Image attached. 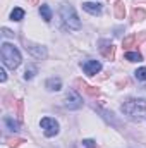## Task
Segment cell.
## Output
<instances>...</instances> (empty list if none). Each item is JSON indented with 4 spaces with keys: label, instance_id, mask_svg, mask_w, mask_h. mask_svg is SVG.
<instances>
[{
    "label": "cell",
    "instance_id": "cell-1",
    "mask_svg": "<svg viewBox=\"0 0 146 148\" xmlns=\"http://www.w3.org/2000/svg\"><path fill=\"white\" fill-rule=\"evenodd\" d=\"M120 110L124 112L126 115H129L131 119H143L146 115V100L143 98H132L124 102V105L120 107Z\"/></svg>",
    "mask_w": 146,
    "mask_h": 148
},
{
    "label": "cell",
    "instance_id": "cell-2",
    "mask_svg": "<svg viewBox=\"0 0 146 148\" xmlns=\"http://www.w3.org/2000/svg\"><path fill=\"white\" fill-rule=\"evenodd\" d=\"M2 60L9 69H16L21 64V53L19 50L10 43H2Z\"/></svg>",
    "mask_w": 146,
    "mask_h": 148
},
{
    "label": "cell",
    "instance_id": "cell-3",
    "mask_svg": "<svg viewBox=\"0 0 146 148\" xmlns=\"http://www.w3.org/2000/svg\"><path fill=\"white\" fill-rule=\"evenodd\" d=\"M60 17H62V21L65 23V26H67L69 29H76V31L81 29V21H79V17H77L74 7L64 3V5L60 7Z\"/></svg>",
    "mask_w": 146,
    "mask_h": 148
},
{
    "label": "cell",
    "instance_id": "cell-4",
    "mask_svg": "<svg viewBox=\"0 0 146 148\" xmlns=\"http://www.w3.org/2000/svg\"><path fill=\"white\" fill-rule=\"evenodd\" d=\"M40 126L45 129V136H48V138H52V136H55V134L59 133V122H57L55 119L43 117V119L40 121Z\"/></svg>",
    "mask_w": 146,
    "mask_h": 148
},
{
    "label": "cell",
    "instance_id": "cell-5",
    "mask_svg": "<svg viewBox=\"0 0 146 148\" xmlns=\"http://www.w3.org/2000/svg\"><path fill=\"white\" fill-rule=\"evenodd\" d=\"M65 107L71 109V110H77L83 107V98L76 93V91H69L65 95Z\"/></svg>",
    "mask_w": 146,
    "mask_h": 148
},
{
    "label": "cell",
    "instance_id": "cell-6",
    "mask_svg": "<svg viewBox=\"0 0 146 148\" xmlns=\"http://www.w3.org/2000/svg\"><path fill=\"white\" fill-rule=\"evenodd\" d=\"M26 50H28L33 57H36V59H46V48L41 47V45H38V43L26 41Z\"/></svg>",
    "mask_w": 146,
    "mask_h": 148
},
{
    "label": "cell",
    "instance_id": "cell-7",
    "mask_svg": "<svg viewBox=\"0 0 146 148\" xmlns=\"http://www.w3.org/2000/svg\"><path fill=\"white\" fill-rule=\"evenodd\" d=\"M81 66H83V71L86 74H89V76H95V74H98L102 71V64L98 60H86Z\"/></svg>",
    "mask_w": 146,
    "mask_h": 148
},
{
    "label": "cell",
    "instance_id": "cell-8",
    "mask_svg": "<svg viewBox=\"0 0 146 148\" xmlns=\"http://www.w3.org/2000/svg\"><path fill=\"white\" fill-rule=\"evenodd\" d=\"M76 86H79V90L84 91V93L89 95V97H98V95H100V90H98V88L89 86L88 83H84V81H81V79H76Z\"/></svg>",
    "mask_w": 146,
    "mask_h": 148
},
{
    "label": "cell",
    "instance_id": "cell-9",
    "mask_svg": "<svg viewBox=\"0 0 146 148\" xmlns=\"http://www.w3.org/2000/svg\"><path fill=\"white\" fill-rule=\"evenodd\" d=\"M83 9H84L86 12L93 14V16H100V14H102L100 3H95V2H84V3H83Z\"/></svg>",
    "mask_w": 146,
    "mask_h": 148
},
{
    "label": "cell",
    "instance_id": "cell-10",
    "mask_svg": "<svg viewBox=\"0 0 146 148\" xmlns=\"http://www.w3.org/2000/svg\"><path fill=\"white\" fill-rule=\"evenodd\" d=\"M45 86H46L48 91H59V90L62 88V81H60L59 77H50V79H46Z\"/></svg>",
    "mask_w": 146,
    "mask_h": 148
},
{
    "label": "cell",
    "instance_id": "cell-11",
    "mask_svg": "<svg viewBox=\"0 0 146 148\" xmlns=\"http://www.w3.org/2000/svg\"><path fill=\"white\" fill-rule=\"evenodd\" d=\"M105 47H102L100 50H102V55L105 57V59H108V60H113V57H115V47L112 45V43H103Z\"/></svg>",
    "mask_w": 146,
    "mask_h": 148
},
{
    "label": "cell",
    "instance_id": "cell-12",
    "mask_svg": "<svg viewBox=\"0 0 146 148\" xmlns=\"http://www.w3.org/2000/svg\"><path fill=\"white\" fill-rule=\"evenodd\" d=\"M113 10H115V17H117V19H124V17H126V5H124L122 0H117V2H115Z\"/></svg>",
    "mask_w": 146,
    "mask_h": 148
},
{
    "label": "cell",
    "instance_id": "cell-13",
    "mask_svg": "<svg viewBox=\"0 0 146 148\" xmlns=\"http://www.w3.org/2000/svg\"><path fill=\"white\" fill-rule=\"evenodd\" d=\"M40 14H41V17H43L45 23H50L52 21V10H50L48 5H41L40 7Z\"/></svg>",
    "mask_w": 146,
    "mask_h": 148
},
{
    "label": "cell",
    "instance_id": "cell-14",
    "mask_svg": "<svg viewBox=\"0 0 146 148\" xmlns=\"http://www.w3.org/2000/svg\"><path fill=\"white\" fill-rule=\"evenodd\" d=\"M145 19H146L145 9H141V7H136V9L132 10V21H145Z\"/></svg>",
    "mask_w": 146,
    "mask_h": 148
},
{
    "label": "cell",
    "instance_id": "cell-15",
    "mask_svg": "<svg viewBox=\"0 0 146 148\" xmlns=\"http://www.w3.org/2000/svg\"><path fill=\"white\" fill-rule=\"evenodd\" d=\"M3 122H5V126L10 129V131H19V122L17 121H14L12 117H3Z\"/></svg>",
    "mask_w": 146,
    "mask_h": 148
},
{
    "label": "cell",
    "instance_id": "cell-16",
    "mask_svg": "<svg viewBox=\"0 0 146 148\" xmlns=\"http://www.w3.org/2000/svg\"><path fill=\"white\" fill-rule=\"evenodd\" d=\"M126 60H129V62H141L143 55L139 52H127L126 53Z\"/></svg>",
    "mask_w": 146,
    "mask_h": 148
},
{
    "label": "cell",
    "instance_id": "cell-17",
    "mask_svg": "<svg viewBox=\"0 0 146 148\" xmlns=\"http://www.w3.org/2000/svg\"><path fill=\"white\" fill-rule=\"evenodd\" d=\"M23 17H24V10H23L21 7H16V9L10 12V19H12V21H21Z\"/></svg>",
    "mask_w": 146,
    "mask_h": 148
},
{
    "label": "cell",
    "instance_id": "cell-18",
    "mask_svg": "<svg viewBox=\"0 0 146 148\" xmlns=\"http://www.w3.org/2000/svg\"><path fill=\"white\" fill-rule=\"evenodd\" d=\"M136 41H138L136 35H131V36H127L124 41H122V47H124V48H131V47H134Z\"/></svg>",
    "mask_w": 146,
    "mask_h": 148
},
{
    "label": "cell",
    "instance_id": "cell-19",
    "mask_svg": "<svg viewBox=\"0 0 146 148\" xmlns=\"http://www.w3.org/2000/svg\"><path fill=\"white\" fill-rule=\"evenodd\" d=\"M134 76H136L138 81H146V67H139V69L134 73Z\"/></svg>",
    "mask_w": 146,
    "mask_h": 148
},
{
    "label": "cell",
    "instance_id": "cell-20",
    "mask_svg": "<svg viewBox=\"0 0 146 148\" xmlns=\"http://www.w3.org/2000/svg\"><path fill=\"white\" fill-rule=\"evenodd\" d=\"M7 143H9L10 148H17L21 143H24V140H19V138H17V140H7Z\"/></svg>",
    "mask_w": 146,
    "mask_h": 148
},
{
    "label": "cell",
    "instance_id": "cell-21",
    "mask_svg": "<svg viewBox=\"0 0 146 148\" xmlns=\"http://www.w3.org/2000/svg\"><path fill=\"white\" fill-rule=\"evenodd\" d=\"M36 73V69L35 67H29V69H26V73H24V79H31L33 76Z\"/></svg>",
    "mask_w": 146,
    "mask_h": 148
},
{
    "label": "cell",
    "instance_id": "cell-22",
    "mask_svg": "<svg viewBox=\"0 0 146 148\" xmlns=\"http://www.w3.org/2000/svg\"><path fill=\"white\" fill-rule=\"evenodd\" d=\"M83 145H84L86 148H96V143H95L93 140H84V141H83Z\"/></svg>",
    "mask_w": 146,
    "mask_h": 148
},
{
    "label": "cell",
    "instance_id": "cell-23",
    "mask_svg": "<svg viewBox=\"0 0 146 148\" xmlns=\"http://www.w3.org/2000/svg\"><path fill=\"white\" fill-rule=\"evenodd\" d=\"M17 115H23V100H17Z\"/></svg>",
    "mask_w": 146,
    "mask_h": 148
},
{
    "label": "cell",
    "instance_id": "cell-24",
    "mask_svg": "<svg viewBox=\"0 0 146 148\" xmlns=\"http://www.w3.org/2000/svg\"><path fill=\"white\" fill-rule=\"evenodd\" d=\"M5 79H7V74H5V69H0V81L3 83Z\"/></svg>",
    "mask_w": 146,
    "mask_h": 148
},
{
    "label": "cell",
    "instance_id": "cell-25",
    "mask_svg": "<svg viewBox=\"0 0 146 148\" xmlns=\"http://www.w3.org/2000/svg\"><path fill=\"white\" fill-rule=\"evenodd\" d=\"M2 33H3V36H14V33H12V31H9L7 28H3V29H2Z\"/></svg>",
    "mask_w": 146,
    "mask_h": 148
},
{
    "label": "cell",
    "instance_id": "cell-26",
    "mask_svg": "<svg viewBox=\"0 0 146 148\" xmlns=\"http://www.w3.org/2000/svg\"><path fill=\"white\" fill-rule=\"evenodd\" d=\"M38 2H40V0H29V3H31V5H38Z\"/></svg>",
    "mask_w": 146,
    "mask_h": 148
}]
</instances>
